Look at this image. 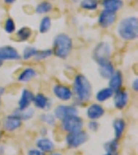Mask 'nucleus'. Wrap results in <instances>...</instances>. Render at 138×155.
Masks as SVG:
<instances>
[{
	"instance_id": "1",
	"label": "nucleus",
	"mask_w": 138,
	"mask_h": 155,
	"mask_svg": "<svg viewBox=\"0 0 138 155\" xmlns=\"http://www.w3.org/2000/svg\"><path fill=\"white\" fill-rule=\"evenodd\" d=\"M73 97L79 104H84L88 102L92 95L91 83L87 77L83 74H78L74 78L73 83Z\"/></svg>"
},
{
	"instance_id": "2",
	"label": "nucleus",
	"mask_w": 138,
	"mask_h": 155,
	"mask_svg": "<svg viewBox=\"0 0 138 155\" xmlns=\"http://www.w3.org/2000/svg\"><path fill=\"white\" fill-rule=\"evenodd\" d=\"M74 48L73 39L65 32L56 35L52 43V53L54 56L60 59H66L71 55Z\"/></svg>"
},
{
	"instance_id": "3",
	"label": "nucleus",
	"mask_w": 138,
	"mask_h": 155,
	"mask_svg": "<svg viewBox=\"0 0 138 155\" xmlns=\"http://www.w3.org/2000/svg\"><path fill=\"white\" fill-rule=\"evenodd\" d=\"M117 35L125 42H133L138 38V19L136 16H129L122 19L116 27Z\"/></svg>"
},
{
	"instance_id": "4",
	"label": "nucleus",
	"mask_w": 138,
	"mask_h": 155,
	"mask_svg": "<svg viewBox=\"0 0 138 155\" xmlns=\"http://www.w3.org/2000/svg\"><path fill=\"white\" fill-rule=\"evenodd\" d=\"M111 54H112V48L108 42L102 41L95 46L92 50V59L99 65L104 61H110Z\"/></svg>"
},
{
	"instance_id": "5",
	"label": "nucleus",
	"mask_w": 138,
	"mask_h": 155,
	"mask_svg": "<svg viewBox=\"0 0 138 155\" xmlns=\"http://www.w3.org/2000/svg\"><path fill=\"white\" fill-rule=\"evenodd\" d=\"M83 125H84L83 119L80 118L78 114H75V116H70L68 118L61 120L60 127L63 131L71 133V132H77V131L82 130Z\"/></svg>"
},
{
	"instance_id": "6",
	"label": "nucleus",
	"mask_w": 138,
	"mask_h": 155,
	"mask_svg": "<svg viewBox=\"0 0 138 155\" xmlns=\"http://www.w3.org/2000/svg\"><path fill=\"white\" fill-rule=\"evenodd\" d=\"M88 140V135L85 131L80 130L77 132H71L66 135V143L70 148H78L82 146Z\"/></svg>"
},
{
	"instance_id": "7",
	"label": "nucleus",
	"mask_w": 138,
	"mask_h": 155,
	"mask_svg": "<svg viewBox=\"0 0 138 155\" xmlns=\"http://www.w3.org/2000/svg\"><path fill=\"white\" fill-rule=\"evenodd\" d=\"M22 59L20 52L13 46H1L0 47V61H16Z\"/></svg>"
},
{
	"instance_id": "8",
	"label": "nucleus",
	"mask_w": 138,
	"mask_h": 155,
	"mask_svg": "<svg viewBox=\"0 0 138 155\" xmlns=\"http://www.w3.org/2000/svg\"><path fill=\"white\" fill-rule=\"evenodd\" d=\"M116 20H117L116 13L102 9L101 13L99 14V17H98V24L100 25V27L107 29V28H110L111 26L115 24Z\"/></svg>"
},
{
	"instance_id": "9",
	"label": "nucleus",
	"mask_w": 138,
	"mask_h": 155,
	"mask_svg": "<svg viewBox=\"0 0 138 155\" xmlns=\"http://www.w3.org/2000/svg\"><path fill=\"white\" fill-rule=\"evenodd\" d=\"M52 92H53L54 96L61 101H70L73 98L72 89L66 84H60V83L54 84L52 87Z\"/></svg>"
},
{
	"instance_id": "10",
	"label": "nucleus",
	"mask_w": 138,
	"mask_h": 155,
	"mask_svg": "<svg viewBox=\"0 0 138 155\" xmlns=\"http://www.w3.org/2000/svg\"><path fill=\"white\" fill-rule=\"evenodd\" d=\"M22 119L18 116L16 113L8 114L3 120V128L8 132H14L18 130L22 126Z\"/></svg>"
},
{
	"instance_id": "11",
	"label": "nucleus",
	"mask_w": 138,
	"mask_h": 155,
	"mask_svg": "<svg viewBox=\"0 0 138 155\" xmlns=\"http://www.w3.org/2000/svg\"><path fill=\"white\" fill-rule=\"evenodd\" d=\"M78 114V108L74 105H58L54 109V117L56 120H63L70 116Z\"/></svg>"
},
{
	"instance_id": "12",
	"label": "nucleus",
	"mask_w": 138,
	"mask_h": 155,
	"mask_svg": "<svg viewBox=\"0 0 138 155\" xmlns=\"http://www.w3.org/2000/svg\"><path fill=\"white\" fill-rule=\"evenodd\" d=\"M113 104L116 109L122 110L129 103V94L126 90L120 89L115 91L113 94Z\"/></svg>"
},
{
	"instance_id": "13",
	"label": "nucleus",
	"mask_w": 138,
	"mask_h": 155,
	"mask_svg": "<svg viewBox=\"0 0 138 155\" xmlns=\"http://www.w3.org/2000/svg\"><path fill=\"white\" fill-rule=\"evenodd\" d=\"M32 103L34 104L35 108L42 109V110H49L51 108L52 101L49 97L44 95L43 93H37V95L33 96Z\"/></svg>"
},
{
	"instance_id": "14",
	"label": "nucleus",
	"mask_w": 138,
	"mask_h": 155,
	"mask_svg": "<svg viewBox=\"0 0 138 155\" xmlns=\"http://www.w3.org/2000/svg\"><path fill=\"white\" fill-rule=\"evenodd\" d=\"M105 114L104 107L99 103H92L86 108V117L90 121H98Z\"/></svg>"
},
{
	"instance_id": "15",
	"label": "nucleus",
	"mask_w": 138,
	"mask_h": 155,
	"mask_svg": "<svg viewBox=\"0 0 138 155\" xmlns=\"http://www.w3.org/2000/svg\"><path fill=\"white\" fill-rule=\"evenodd\" d=\"M33 93L30 90L28 89H24L21 93L20 99L18 101V110H23V109H26L27 107L30 106V104L32 103L33 100Z\"/></svg>"
},
{
	"instance_id": "16",
	"label": "nucleus",
	"mask_w": 138,
	"mask_h": 155,
	"mask_svg": "<svg viewBox=\"0 0 138 155\" xmlns=\"http://www.w3.org/2000/svg\"><path fill=\"white\" fill-rule=\"evenodd\" d=\"M124 0H101V6L108 12L116 13L124 8Z\"/></svg>"
},
{
	"instance_id": "17",
	"label": "nucleus",
	"mask_w": 138,
	"mask_h": 155,
	"mask_svg": "<svg viewBox=\"0 0 138 155\" xmlns=\"http://www.w3.org/2000/svg\"><path fill=\"white\" fill-rule=\"evenodd\" d=\"M108 80H109V83H108L109 87H110L111 90H113V92L122 89L123 84H124V75H123L122 71L115 70Z\"/></svg>"
},
{
	"instance_id": "18",
	"label": "nucleus",
	"mask_w": 138,
	"mask_h": 155,
	"mask_svg": "<svg viewBox=\"0 0 138 155\" xmlns=\"http://www.w3.org/2000/svg\"><path fill=\"white\" fill-rule=\"evenodd\" d=\"M114 71H115V67H114L111 61H107L99 64V74L104 79H109L111 75L114 73Z\"/></svg>"
},
{
	"instance_id": "19",
	"label": "nucleus",
	"mask_w": 138,
	"mask_h": 155,
	"mask_svg": "<svg viewBox=\"0 0 138 155\" xmlns=\"http://www.w3.org/2000/svg\"><path fill=\"white\" fill-rule=\"evenodd\" d=\"M37 76V72L34 68L32 67H27L22 71L18 76V81L19 82H28L32 80Z\"/></svg>"
},
{
	"instance_id": "20",
	"label": "nucleus",
	"mask_w": 138,
	"mask_h": 155,
	"mask_svg": "<svg viewBox=\"0 0 138 155\" xmlns=\"http://www.w3.org/2000/svg\"><path fill=\"white\" fill-rule=\"evenodd\" d=\"M37 148L41 150L42 152L46 153V152H52L54 150V144L51 140L47 139V137H41V139L37 140Z\"/></svg>"
},
{
	"instance_id": "21",
	"label": "nucleus",
	"mask_w": 138,
	"mask_h": 155,
	"mask_svg": "<svg viewBox=\"0 0 138 155\" xmlns=\"http://www.w3.org/2000/svg\"><path fill=\"white\" fill-rule=\"evenodd\" d=\"M113 129L115 133V140H120L123 137L126 129V122L122 118H117L113 121Z\"/></svg>"
},
{
	"instance_id": "22",
	"label": "nucleus",
	"mask_w": 138,
	"mask_h": 155,
	"mask_svg": "<svg viewBox=\"0 0 138 155\" xmlns=\"http://www.w3.org/2000/svg\"><path fill=\"white\" fill-rule=\"evenodd\" d=\"M31 28L27 27V26H23V27L19 28L16 31V38L19 42H27L31 38Z\"/></svg>"
},
{
	"instance_id": "23",
	"label": "nucleus",
	"mask_w": 138,
	"mask_h": 155,
	"mask_svg": "<svg viewBox=\"0 0 138 155\" xmlns=\"http://www.w3.org/2000/svg\"><path fill=\"white\" fill-rule=\"evenodd\" d=\"M114 92L113 90H111L110 87H103L99 91V92L96 94V100L100 103L102 102H106L107 100H109L110 98H112Z\"/></svg>"
},
{
	"instance_id": "24",
	"label": "nucleus",
	"mask_w": 138,
	"mask_h": 155,
	"mask_svg": "<svg viewBox=\"0 0 138 155\" xmlns=\"http://www.w3.org/2000/svg\"><path fill=\"white\" fill-rule=\"evenodd\" d=\"M52 9H53V4L51 3V1L45 0L35 6V13L39 15H47L50 12H52Z\"/></svg>"
},
{
	"instance_id": "25",
	"label": "nucleus",
	"mask_w": 138,
	"mask_h": 155,
	"mask_svg": "<svg viewBox=\"0 0 138 155\" xmlns=\"http://www.w3.org/2000/svg\"><path fill=\"white\" fill-rule=\"evenodd\" d=\"M80 8L83 11L87 12H95L97 11V8H99V0H81L79 1Z\"/></svg>"
},
{
	"instance_id": "26",
	"label": "nucleus",
	"mask_w": 138,
	"mask_h": 155,
	"mask_svg": "<svg viewBox=\"0 0 138 155\" xmlns=\"http://www.w3.org/2000/svg\"><path fill=\"white\" fill-rule=\"evenodd\" d=\"M52 26V20L49 16H45L42 18L41 22L39 25V31L40 33H47L51 29Z\"/></svg>"
},
{
	"instance_id": "27",
	"label": "nucleus",
	"mask_w": 138,
	"mask_h": 155,
	"mask_svg": "<svg viewBox=\"0 0 138 155\" xmlns=\"http://www.w3.org/2000/svg\"><path fill=\"white\" fill-rule=\"evenodd\" d=\"M52 55H53V53H52L51 49H37V54H35L33 58L37 61H42L47 58H50Z\"/></svg>"
},
{
	"instance_id": "28",
	"label": "nucleus",
	"mask_w": 138,
	"mask_h": 155,
	"mask_svg": "<svg viewBox=\"0 0 138 155\" xmlns=\"http://www.w3.org/2000/svg\"><path fill=\"white\" fill-rule=\"evenodd\" d=\"M15 113L18 114L21 119H22V121H26V120L31 119L32 117L34 116V109L29 106L26 109H23V110H18V109H17Z\"/></svg>"
},
{
	"instance_id": "29",
	"label": "nucleus",
	"mask_w": 138,
	"mask_h": 155,
	"mask_svg": "<svg viewBox=\"0 0 138 155\" xmlns=\"http://www.w3.org/2000/svg\"><path fill=\"white\" fill-rule=\"evenodd\" d=\"M37 48H35V47L27 46L23 50V53H22V55H21V57H22V59H24V61H29V59H32L33 57H34V55L37 54Z\"/></svg>"
},
{
	"instance_id": "30",
	"label": "nucleus",
	"mask_w": 138,
	"mask_h": 155,
	"mask_svg": "<svg viewBox=\"0 0 138 155\" xmlns=\"http://www.w3.org/2000/svg\"><path fill=\"white\" fill-rule=\"evenodd\" d=\"M118 140H109L104 144V149H105L106 153H116L118 150Z\"/></svg>"
},
{
	"instance_id": "31",
	"label": "nucleus",
	"mask_w": 138,
	"mask_h": 155,
	"mask_svg": "<svg viewBox=\"0 0 138 155\" xmlns=\"http://www.w3.org/2000/svg\"><path fill=\"white\" fill-rule=\"evenodd\" d=\"M3 29H4V31H5L6 33H8V35H11V33L15 32L16 31V22H15V20H14L13 18H11V17H8V18L4 21Z\"/></svg>"
},
{
	"instance_id": "32",
	"label": "nucleus",
	"mask_w": 138,
	"mask_h": 155,
	"mask_svg": "<svg viewBox=\"0 0 138 155\" xmlns=\"http://www.w3.org/2000/svg\"><path fill=\"white\" fill-rule=\"evenodd\" d=\"M41 120L44 124H47V125H50V126L55 125V122H56V119H55V117H54V114H41Z\"/></svg>"
},
{
	"instance_id": "33",
	"label": "nucleus",
	"mask_w": 138,
	"mask_h": 155,
	"mask_svg": "<svg viewBox=\"0 0 138 155\" xmlns=\"http://www.w3.org/2000/svg\"><path fill=\"white\" fill-rule=\"evenodd\" d=\"M88 128L91 131H97L99 129V123L97 121H90L88 123Z\"/></svg>"
},
{
	"instance_id": "34",
	"label": "nucleus",
	"mask_w": 138,
	"mask_h": 155,
	"mask_svg": "<svg viewBox=\"0 0 138 155\" xmlns=\"http://www.w3.org/2000/svg\"><path fill=\"white\" fill-rule=\"evenodd\" d=\"M28 155H46V154L39 149H30L28 151Z\"/></svg>"
},
{
	"instance_id": "35",
	"label": "nucleus",
	"mask_w": 138,
	"mask_h": 155,
	"mask_svg": "<svg viewBox=\"0 0 138 155\" xmlns=\"http://www.w3.org/2000/svg\"><path fill=\"white\" fill-rule=\"evenodd\" d=\"M132 90L134 91L135 93L138 92V79H137V78H135V79L133 80V82H132Z\"/></svg>"
},
{
	"instance_id": "36",
	"label": "nucleus",
	"mask_w": 138,
	"mask_h": 155,
	"mask_svg": "<svg viewBox=\"0 0 138 155\" xmlns=\"http://www.w3.org/2000/svg\"><path fill=\"white\" fill-rule=\"evenodd\" d=\"M17 0H3V2L5 4H8V5H11V4H14Z\"/></svg>"
},
{
	"instance_id": "37",
	"label": "nucleus",
	"mask_w": 138,
	"mask_h": 155,
	"mask_svg": "<svg viewBox=\"0 0 138 155\" xmlns=\"http://www.w3.org/2000/svg\"><path fill=\"white\" fill-rule=\"evenodd\" d=\"M4 93H5V89H4L3 87H1V85H0V98L3 96Z\"/></svg>"
},
{
	"instance_id": "38",
	"label": "nucleus",
	"mask_w": 138,
	"mask_h": 155,
	"mask_svg": "<svg viewBox=\"0 0 138 155\" xmlns=\"http://www.w3.org/2000/svg\"><path fill=\"white\" fill-rule=\"evenodd\" d=\"M50 155H63L61 153H57V152H54V153H51Z\"/></svg>"
},
{
	"instance_id": "39",
	"label": "nucleus",
	"mask_w": 138,
	"mask_h": 155,
	"mask_svg": "<svg viewBox=\"0 0 138 155\" xmlns=\"http://www.w3.org/2000/svg\"><path fill=\"white\" fill-rule=\"evenodd\" d=\"M71 1H73L74 3H78V2H79L80 0H71Z\"/></svg>"
},
{
	"instance_id": "40",
	"label": "nucleus",
	"mask_w": 138,
	"mask_h": 155,
	"mask_svg": "<svg viewBox=\"0 0 138 155\" xmlns=\"http://www.w3.org/2000/svg\"><path fill=\"white\" fill-rule=\"evenodd\" d=\"M105 155H117L116 153H106Z\"/></svg>"
},
{
	"instance_id": "41",
	"label": "nucleus",
	"mask_w": 138,
	"mask_h": 155,
	"mask_svg": "<svg viewBox=\"0 0 138 155\" xmlns=\"http://www.w3.org/2000/svg\"><path fill=\"white\" fill-rule=\"evenodd\" d=\"M1 66H2V63H1V61H0V68H1Z\"/></svg>"
},
{
	"instance_id": "42",
	"label": "nucleus",
	"mask_w": 138,
	"mask_h": 155,
	"mask_svg": "<svg viewBox=\"0 0 138 155\" xmlns=\"http://www.w3.org/2000/svg\"><path fill=\"white\" fill-rule=\"evenodd\" d=\"M0 107H1V100H0Z\"/></svg>"
},
{
	"instance_id": "43",
	"label": "nucleus",
	"mask_w": 138,
	"mask_h": 155,
	"mask_svg": "<svg viewBox=\"0 0 138 155\" xmlns=\"http://www.w3.org/2000/svg\"><path fill=\"white\" fill-rule=\"evenodd\" d=\"M0 139H1V133H0Z\"/></svg>"
},
{
	"instance_id": "44",
	"label": "nucleus",
	"mask_w": 138,
	"mask_h": 155,
	"mask_svg": "<svg viewBox=\"0 0 138 155\" xmlns=\"http://www.w3.org/2000/svg\"><path fill=\"white\" fill-rule=\"evenodd\" d=\"M49 1H50V0H49Z\"/></svg>"
}]
</instances>
